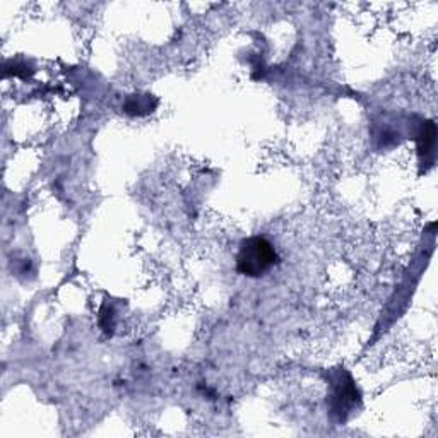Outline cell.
Listing matches in <instances>:
<instances>
[{"label":"cell","mask_w":438,"mask_h":438,"mask_svg":"<svg viewBox=\"0 0 438 438\" xmlns=\"http://www.w3.org/2000/svg\"><path fill=\"white\" fill-rule=\"evenodd\" d=\"M360 397L356 392V388L353 386V380L351 377H348V382H342L339 380L337 386L334 387L333 392V404L336 407V413H342V411L348 409L349 406L356 402V399Z\"/></svg>","instance_id":"2"},{"label":"cell","mask_w":438,"mask_h":438,"mask_svg":"<svg viewBox=\"0 0 438 438\" xmlns=\"http://www.w3.org/2000/svg\"><path fill=\"white\" fill-rule=\"evenodd\" d=\"M276 249L264 236H252L240 243L236 270L247 277H262L277 264Z\"/></svg>","instance_id":"1"},{"label":"cell","mask_w":438,"mask_h":438,"mask_svg":"<svg viewBox=\"0 0 438 438\" xmlns=\"http://www.w3.org/2000/svg\"><path fill=\"white\" fill-rule=\"evenodd\" d=\"M158 106V100H156L152 94H132L125 101L124 110L129 115H147V113L154 112V108Z\"/></svg>","instance_id":"4"},{"label":"cell","mask_w":438,"mask_h":438,"mask_svg":"<svg viewBox=\"0 0 438 438\" xmlns=\"http://www.w3.org/2000/svg\"><path fill=\"white\" fill-rule=\"evenodd\" d=\"M435 143H437V127L433 122H425L421 125V132L418 136V154L421 159H425V163L430 158H433V152H435Z\"/></svg>","instance_id":"3"}]
</instances>
